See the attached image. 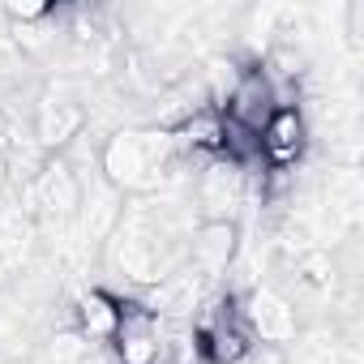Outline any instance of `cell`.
Masks as SVG:
<instances>
[{
    "label": "cell",
    "mask_w": 364,
    "mask_h": 364,
    "mask_svg": "<svg viewBox=\"0 0 364 364\" xmlns=\"http://www.w3.org/2000/svg\"><path fill=\"white\" fill-rule=\"evenodd\" d=\"M176 150L167 129H116L99 150V176L124 198H150L176 185Z\"/></svg>",
    "instance_id": "cell-1"
},
{
    "label": "cell",
    "mask_w": 364,
    "mask_h": 364,
    "mask_svg": "<svg viewBox=\"0 0 364 364\" xmlns=\"http://www.w3.org/2000/svg\"><path fill=\"white\" fill-rule=\"evenodd\" d=\"M240 317L253 334V343L262 347H287L296 334H300V313H296V300H287L279 287H249L240 296Z\"/></svg>",
    "instance_id": "cell-2"
},
{
    "label": "cell",
    "mask_w": 364,
    "mask_h": 364,
    "mask_svg": "<svg viewBox=\"0 0 364 364\" xmlns=\"http://www.w3.org/2000/svg\"><path fill=\"white\" fill-rule=\"evenodd\" d=\"M82 133H86V107H82V99L73 95V86H69V82L48 86V90L35 99V141H39L43 150H65V146H73Z\"/></svg>",
    "instance_id": "cell-3"
},
{
    "label": "cell",
    "mask_w": 364,
    "mask_h": 364,
    "mask_svg": "<svg viewBox=\"0 0 364 364\" xmlns=\"http://www.w3.org/2000/svg\"><path fill=\"white\" fill-rule=\"evenodd\" d=\"M107 351L116 364H163V321L141 300H120V326Z\"/></svg>",
    "instance_id": "cell-4"
},
{
    "label": "cell",
    "mask_w": 364,
    "mask_h": 364,
    "mask_svg": "<svg viewBox=\"0 0 364 364\" xmlns=\"http://www.w3.org/2000/svg\"><path fill=\"white\" fill-rule=\"evenodd\" d=\"M240 253V232L236 223H198L189 245H185V266L198 270L206 283H219Z\"/></svg>",
    "instance_id": "cell-5"
},
{
    "label": "cell",
    "mask_w": 364,
    "mask_h": 364,
    "mask_svg": "<svg viewBox=\"0 0 364 364\" xmlns=\"http://www.w3.org/2000/svg\"><path fill=\"white\" fill-rule=\"evenodd\" d=\"M257 150H262L266 167H287L291 171V163H300L304 150H309V120H304V112L300 107L270 112V120L257 133Z\"/></svg>",
    "instance_id": "cell-6"
},
{
    "label": "cell",
    "mask_w": 364,
    "mask_h": 364,
    "mask_svg": "<svg viewBox=\"0 0 364 364\" xmlns=\"http://www.w3.org/2000/svg\"><path fill=\"white\" fill-rule=\"evenodd\" d=\"M270 112H274V99H270V82L262 77V69L257 65L240 69L236 86L219 103V116L232 120V124H240V129H249V133H262V124L270 120Z\"/></svg>",
    "instance_id": "cell-7"
},
{
    "label": "cell",
    "mask_w": 364,
    "mask_h": 364,
    "mask_svg": "<svg viewBox=\"0 0 364 364\" xmlns=\"http://www.w3.org/2000/svg\"><path fill=\"white\" fill-rule=\"evenodd\" d=\"M176 159H219L223 154V116L215 107H198L167 129Z\"/></svg>",
    "instance_id": "cell-8"
},
{
    "label": "cell",
    "mask_w": 364,
    "mask_h": 364,
    "mask_svg": "<svg viewBox=\"0 0 364 364\" xmlns=\"http://www.w3.org/2000/svg\"><path fill=\"white\" fill-rule=\"evenodd\" d=\"M120 300H124V296H116V291H107V287H86V291L73 300V330H77L86 343L107 347L112 334H116V326H120Z\"/></svg>",
    "instance_id": "cell-9"
},
{
    "label": "cell",
    "mask_w": 364,
    "mask_h": 364,
    "mask_svg": "<svg viewBox=\"0 0 364 364\" xmlns=\"http://www.w3.org/2000/svg\"><path fill=\"white\" fill-rule=\"evenodd\" d=\"M35 240H39V223L22 210V202L0 206V274L26 270V262L35 253Z\"/></svg>",
    "instance_id": "cell-10"
},
{
    "label": "cell",
    "mask_w": 364,
    "mask_h": 364,
    "mask_svg": "<svg viewBox=\"0 0 364 364\" xmlns=\"http://www.w3.org/2000/svg\"><path fill=\"white\" fill-rule=\"evenodd\" d=\"M31 364H116V360H112V351H107V347L86 343V338L69 326V330L52 334V338L35 351V360H31Z\"/></svg>",
    "instance_id": "cell-11"
},
{
    "label": "cell",
    "mask_w": 364,
    "mask_h": 364,
    "mask_svg": "<svg viewBox=\"0 0 364 364\" xmlns=\"http://www.w3.org/2000/svg\"><path fill=\"white\" fill-rule=\"evenodd\" d=\"M52 14H56V9L43 5V0H14V5L0 9V18H5L9 26H39V22H48Z\"/></svg>",
    "instance_id": "cell-12"
},
{
    "label": "cell",
    "mask_w": 364,
    "mask_h": 364,
    "mask_svg": "<svg viewBox=\"0 0 364 364\" xmlns=\"http://www.w3.org/2000/svg\"><path fill=\"white\" fill-rule=\"evenodd\" d=\"M9 189V163H5V150H0V193Z\"/></svg>",
    "instance_id": "cell-13"
},
{
    "label": "cell",
    "mask_w": 364,
    "mask_h": 364,
    "mask_svg": "<svg viewBox=\"0 0 364 364\" xmlns=\"http://www.w3.org/2000/svg\"><path fill=\"white\" fill-rule=\"evenodd\" d=\"M5 141H9V112L0 107V146H5Z\"/></svg>",
    "instance_id": "cell-14"
},
{
    "label": "cell",
    "mask_w": 364,
    "mask_h": 364,
    "mask_svg": "<svg viewBox=\"0 0 364 364\" xmlns=\"http://www.w3.org/2000/svg\"><path fill=\"white\" fill-rule=\"evenodd\" d=\"M0 279H5V274H0Z\"/></svg>",
    "instance_id": "cell-15"
}]
</instances>
